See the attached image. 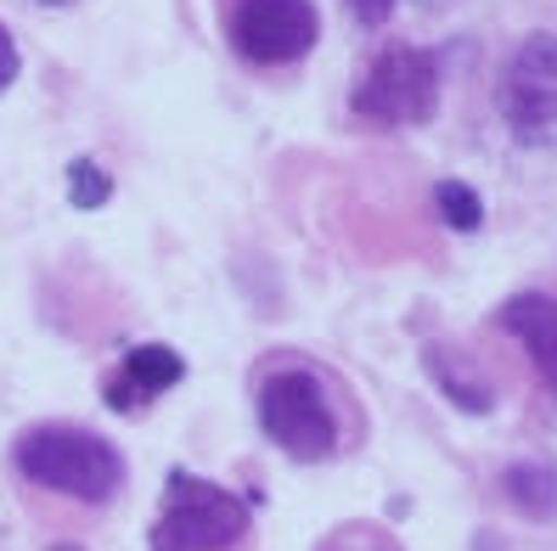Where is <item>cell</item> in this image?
<instances>
[{"label": "cell", "mask_w": 557, "mask_h": 551, "mask_svg": "<svg viewBox=\"0 0 557 551\" xmlns=\"http://www.w3.org/2000/svg\"><path fill=\"white\" fill-rule=\"evenodd\" d=\"M344 7H349V17H355V23L377 28V23H388V12H395L400 0H344Z\"/></svg>", "instance_id": "14"}, {"label": "cell", "mask_w": 557, "mask_h": 551, "mask_svg": "<svg viewBox=\"0 0 557 551\" xmlns=\"http://www.w3.org/2000/svg\"><path fill=\"white\" fill-rule=\"evenodd\" d=\"M422 361H429V377L445 388V395L462 405V411H490L496 405V395H490V383H479L468 366H456L445 349H422Z\"/></svg>", "instance_id": "10"}, {"label": "cell", "mask_w": 557, "mask_h": 551, "mask_svg": "<svg viewBox=\"0 0 557 551\" xmlns=\"http://www.w3.org/2000/svg\"><path fill=\"white\" fill-rule=\"evenodd\" d=\"M434 209L445 214L450 231H479L484 225V203H479V191L462 186V180H440L434 186Z\"/></svg>", "instance_id": "11"}, {"label": "cell", "mask_w": 557, "mask_h": 551, "mask_svg": "<svg viewBox=\"0 0 557 551\" xmlns=\"http://www.w3.org/2000/svg\"><path fill=\"white\" fill-rule=\"evenodd\" d=\"M186 377V361L170 349V343H136L124 354V361L108 372V383H102V400H108V411H147L152 400H163L170 388Z\"/></svg>", "instance_id": "7"}, {"label": "cell", "mask_w": 557, "mask_h": 551, "mask_svg": "<svg viewBox=\"0 0 557 551\" xmlns=\"http://www.w3.org/2000/svg\"><path fill=\"white\" fill-rule=\"evenodd\" d=\"M17 68H23V62H17V40L7 35V28H0V90H12Z\"/></svg>", "instance_id": "15"}, {"label": "cell", "mask_w": 557, "mask_h": 551, "mask_svg": "<svg viewBox=\"0 0 557 551\" xmlns=\"http://www.w3.org/2000/svg\"><path fill=\"white\" fill-rule=\"evenodd\" d=\"M69 191H74V203H79V209H102V203L113 198V180L96 170L90 158H79V164L69 170Z\"/></svg>", "instance_id": "12"}, {"label": "cell", "mask_w": 557, "mask_h": 551, "mask_svg": "<svg viewBox=\"0 0 557 551\" xmlns=\"http://www.w3.org/2000/svg\"><path fill=\"white\" fill-rule=\"evenodd\" d=\"M35 7H74V0H35Z\"/></svg>", "instance_id": "16"}, {"label": "cell", "mask_w": 557, "mask_h": 551, "mask_svg": "<svg viewBox=\"0 0 557 551\" xmlns=\"http://www.w3.org/2000/svg\"><path fill=\"white\" fill-rule=\"evenodd\" d=\"M248 524H253V512L237 490L175 467L163 478V506H158L147 546L152 551H225L248 535Z\"/></svg>", "instance_id": "2"}, {"label": "cell", "mask_w": 557, "mask_h": 551, "mask_svg": "<svg viewBox=\"0 0 557 551\" xmlns=\"http://www.w3.org/2000/svg\"><path fill=\"white\" fill-rule=\"evenodd\" d=\"M349 108L367 124H383V129H406V124L434 118V108H440V57L422 51V46H383L372 57V68L360 74Z\"/></svg>", "instance_id": "4"}, {"label": "cell", "mask_w": 557, "mask_h": 551, "mask_svg": "<svg viewBox=\"0 0 557 551\" xmlns=\"http://www.w3.org/2000/svg\"><path fill=\"white\" fill-rule=\"evenodd\" d=\"M321 551H400V546H388L377 529H349V535H333Z\"/></svg>", "instance_id": "13"}, {"label": "cell", "mask_w": 557, "mask_h": 551, "mask_svg": "<svg viewBox=\"0 0 557 551\" xmlns=\"http://www.w3.org/2000/svg\"><path fill=\"white\" fill-rule=\"evenodd\" d=\"M496 321H502V333H512L523 343V354H530L535 372L546 377V388L557 395V299L552 293H512Z\"/></svg>", "instance_id": "8"}, {"label": "cell", "mask_w": 557, "mask_h": 551, "mask_svg": "<svg viewBox=\"0 0 557 551\" xmlns=\"http://www.w3.org/2000/svg\"><path fill=\"white\" fill-rule=\"evenodd\" d=\"M225 35L248 68H287L315 46L321 17L310 0H225Z\"/></svg>", "instance_id": "6"}, {"label": "cell", "mask_w": 557, "mask_h": 551, "mask_svg": "<svg viewBox=\"0 0 557 551\" xmlns=\"http://www.w3.org/2000/svg\"><path fill=\"white\" fill-rule=\"evenodd\" d=\"M259 428L293 462H326L338 450V411L310 366H282L259 383Z\"/></svg>", "instance_id": "3"}, {"label": "cell", "mask_w": 557, "mask_h": 551, "mask_svg": "<svg viewBox=\"0 0 557 551\" xmlns=\"http://www.w3.org/2000/svg\"><path fill=\"white\" fill-rule=\"evenodd\" d=\"M496 108L518 147H557V35H530L507 57Z\"/></svg>", "instance_id": "5"}, {"label": "cell", "mask_w": 557, "mask_h": 551, "mask_svg": "<svg viewBox=\"0 0 557 551\" xmlns=\"http://www.w3.org/2000/svg\"><path fill=\"white\" fill-rule=\"evenodd\" d=\"M12 467L40 484L51 496H69L85 506H102L119 496L124 484V456L90 428H69V423H46V428H28L12 444Z\"/></svg>", "instance_id": "1"}, {"label": "cell", "mask_w": 557, "mask_h": 551, "mask_svg": "<svg viewBox=\"0 0 557 551\" xmlns=\"http://www.w3.org/2000/svg\"><path fill=\"white\" fill-rule=\"evenodd\" d=\"M502 496L512 506H523L530 517H552L557 512V467L552 462H512L502 473Z\"/></svg>", "instance_id": "9"}]
</instances>
